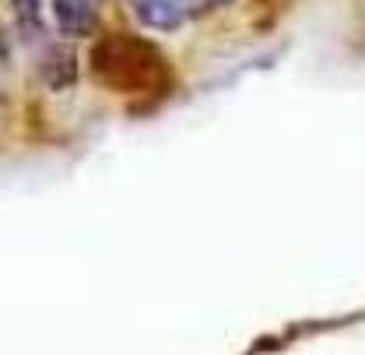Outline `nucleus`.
<instances>
[{
  "label": "nucleus",
  "mask_w": 365,
  "mask_h": 355,
  "mask_svg": "<svg viewBox=\"0 0 365 355\" xmlns=\"http://www.w3.org/2000/svg\"><path fill=\"white\" fill-rule=\"evenodd\" d=\"M7 64V39H4V32H0V67Z\"/></svg>",
  "instance_id": "obj_7"
},
{
  "label": "nucleus",
  "mask_w": 365,
  "mask_h": 355,
  "mask_svg": "<svg viewBox=\"0 0 365 355\" xmlns=\"http://www.w3.org/2000/svg\"><path fill=\"white\" fill-rule=\"evenodd\" d=\"M134 4V14L148 25V29H158V32H176L190 7L186 0H130Z\"/></svg>",
  "instance_id": "obj_2"
},
{
  "label": "nucleus",
  "mask_w": 365,
  "mask_h": 355,
  "mask_svg": "<svg viewBox=\"0 0 365 355\" xmlns=\"http://www.w3.org/2000/svg\"><path fill=\"white\" fill-rule=\"evenodd\" d=\"M53 21L63 36H88L98 21L95 0H53Z\"/></svg>",
  "instance_id": "obj_3"
},
{
  "label": "nucleus",
  "mask_w": 365,
  "mask_h": 355,
  "mask_svg": "<svg viewBox=\"0 0 365 355\" xmlns=\"http://www.w3.org/2000/svg\"><path fill=\"white\" fill-rule=\"evenodd\" d=\"M222 4H228V0H186V7L197 11V14L200 11H211V7H222Z\"/></svg>",
  "instance_id": "obj_6"
},
{
  "label": "nucleus",
  "mask_w": 365,
  "mask_h": 355,
  "mask_svg": "<svg viewBox=\"0 0 365 355\" xmlns=\"http://www.w3.org/2000/svg\"><path fill=\"white\" fill-rule=\"evenodd\" d=\"M91 74L109 89H148L155 78L165 74V60L155 53L151 43H140L130 36H113L95 46Z\"/></svg>",
  "instance_id": "obj_1"
},
{
  "label": "nucleus",
  "mask_w": 365,
  "mask_h": 355,
  "mask_svg": "<svg viewBox=\"0 0 365 355\" xmlns=\"http://www.w3.org/2000/svg\"><path fill=\"white\" fill-rule=\"evenodd\" d=\"M11 7H14V18H18L25 36L29 32L36 36L43 29V0H11Z\"/></svg>",
  "instance_id": "obj_5"
},
{
  "label": "nucleus",
  "mask_w": 365,
  "mask_h": 355,
  "mask_svg": "<svg viewBox=\"0 0 365 355\" xmlns=\"http://www.w3.org/2000/svg\"><path fill=\"white\" fill-rule=\"evenodd\" d=\"M39 71H43L49 89H67V85H74V78H78V56H74L67 46H46Z\"/></svg>",
  "instance_id": "obj_4"
}]
</instances>
